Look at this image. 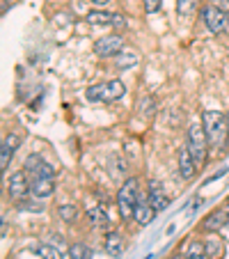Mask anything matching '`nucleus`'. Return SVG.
Returning <instances> with one entry per match:
<instances>
[{"label": "nucleus", "instance_id": "obj_1", "mask_svg": "<svg viewBox=\"0 0 229 259\" xmlns=\"http://www.w3.org/2000/svg\"><path fill=\"white\" fill-rule=\"evenodd\" d=\"M202 124H204L206 138H209V149L220 154L227 147V138H229L227 115L220 113V110H204L202 113Z\"/></svg>", "mask_w": 229, "mask_h": 259}, {"label": "nucleus", "instance_id": "obj_2", "mask_svg": "<svg viewBox=\"0 0 229 259\" xmlns=\"http://www.w3.org/2000/svg\"><path fill=\"white\" fill-rule=\"evenodd\" d=\"M186 145H188L190 154H193V158H195L197 167L204 165L206 158H209V152H211V149H209V138H206V131H204V124L193 119V124L188 126Z\"/></svg>", "mask_w": 229, "mask_h": 259}, {"label": "nucleus", "instance_id": "obj_3", "mask_svg": "<svg viewBox=\"0 0 229 259\" xmlns=\"http://www.w3.org/2000/svg\"><path fill=\"white\" fill-rule=\"evenodd\" d=\"M138 200H140V186H138V179H126V184L119 188V195H117L119 213H122L124 220L133 218V211H135Z\"/></svg>", "mask_w": 229, "mask_h": 259}, {"label": "nucleus", "instance_id": "obj_4", "mask_svg": "<svg viewBox=\"0 0 229 259\" xmlns=\"http://www.w3.org/2000/svg\"><path fill=\"white\" fill-rule=\"evenodd\" d=\"M202 21L211 30V34H222L229 28V14L222 10H218L215 5H206L202 10Z\"/></svg>", "mask_w": 229, "mask_h": 259}, {"label": "nucleus", "instance_id": "obj_5", "mask_svg": "<svg viewBox=\"0 0 229 259\" xmlns=\"http://www.w3.org/2000/svg\"><path fill=\"white\" fill-rule=\"evenodd\" d=\"M122 49H124V37L117 32L106 34V37L94 41V53H97L99 58H112V55H117Z\"/></svg>", "mask_w": 229, "mask_h": 259}, {"label": "nucleus", "instance_id": "obj_6", "mask_svg": "<svg viewBox=\"0 0 229 259\" xmlns=\"http://www.w3.org/2000/svg\"><path fill=\"white\" fill-rule=\"evenodd\" d=\"M28 191H30L28 172H25V170L14 172V175L10 177V181H7V193H10V197L14 202H21L25 195H28Z\"/></svg>", "mask_w": 229, "mask_h": 259}, {"label": "nucleus", "instance_id": "obj_7", "mask_svg": "<svg viewBox=\"0 0 229 259\" xmlns=\"http://www.w3.org/2000/svg\"><path fill=\"white\" fill-rule=\"evenodd\" d=\"M147 200H149V204L154 206L158 213H161L163 209H167V204H170V197L165 195L161 181H149V195H147Z\"/></svg>", "mask_w": 229, "mask_h": 259}, {"label": "nucleus", "instance_id": "obj_8", "mask_svg": "<svg viewBox=\"0 0 229 259\" xmlns=\"http://www.w3.org/2000/svg\"><path fill=\"white\" fill-rule=\"evenodd\" d=\"M53 191H55V177H39V179L30 181V193H32L34 197H39V200L51 197Z\"/></svg>", "mask_w": 229, "mask_h": 259}, {"label": "nucleus", "instance_id": "obj_9", "mask_svg": "<svg viewBox=\"0 0 229 259\" xmlns=\"http://www.w3.org/2000/svg\"><path fill=\"white\" fill-rule=\"evenodd\" d=\"M179 172L184 179H193V177L197 175V163H195V158H193V154H190L188 145H184L179 149Z\"/></svg>", "mask_w": 229, "mask_h": 259}, {"label": "nucleus", "instance_id": "obj_10", "mask_svg": "<svg viewBox=\"0 0 229 259\" xmlns=\"http://www.w3.org/2000/svg\"><path fill=\"white\" fill-rule=\"evenodd\" d=\"M227 223H229V211L227 209H215L204 218L202 230L204 232H218V230H222Z\"/></svg>", "mask_w": 229, "mask_h": 259}, {"label": "nucleus", "instance_id": "obj_11", "mask_svg": "<svg viewBox=\"0 0 229 259\" xmlns=\"http://www.w3.org/2000/svg\"><path fill=\"white\" fill-rule=\"evenodd\" d=\"M156 213L158 211L149 204V200L140 195V200H138V204H135V211H133V218H135L140 225H149L151 220L156 218Z\"/></svg>", "mask_w": 229, "mask_h": 259}, {"label": "nucleus", "instance_id": "obj_12", "mask_svg": "<svg viewBox=\"0 0 229 259\" xmlns=\"http://www.w3.org/2000/svg\"><path fill=\"white\" fill-rule=\"evenodd\" d=\"M19 145H21V138L16 136V133H12V136H7L5 140H3V152H0V167H3V170H7V165H10L14 152L19 149Z\"/></svg>", "mask_w": 229, "mask_h": 259}, {"label": "nucleus", "instance_id": "obj_13", "mask_svg": "<svg viewBox=\"0 0 229 259\" xmlns=\"http://www.w3.org/2000/svg\"><path fill=\"white\" fill-rule=\"evenodd\" d=\"M126 88H124L122 80H108L103 83V101H117V99L124 97Z\"/></svg>", "mask_w": 229, "mask_h": 259}, {"label": "nucleus", "instance_id": "obj_14", "mask_svg": "<svg viewBox=\"0 0 229 259\" xmlns=\"http://www.w3.org/2000/svg\"><path fill=\"white\" fill-rule=\"evenodd\" d=\"M204 248H206V254H209L211 259H222L224 257V243L220 236H215L213 232H211V236L204 241Z\"/></svg>", "mask_w": 229, "mask_h": 259}, {"label": "nucleus", "instance_id": "obj_15", "mask_svg": "<svg viewBox=\"0 0 229 259\" xmlns=\"http://www.w3.org/2000/svg\"><path fill=\"white\" fill-rule=\"evenodd\" d=\"M106 252L115 259L124 252V239L117 234V232H110V234L106 236Z\"/></svg>", "mask_w": 229, "mask_h": 259}, {"label": "nucleus", "instance_id": "obj_16", "mask_svg": "<svg viewBox=\"0 0 229 259\" xmlns=\"http://www.w3.org/2000/svg\"><path fill=\"white\" fill-rule=\"evenodd\" d=\"M184 259H211V257L206 254V248L202 241H188V245L184 250Z\"/></svg>", "mask_w": 229, "mask_h": 259}, {"label": "nucleus", "instance_id": "obj_17", "mask_svg": "<svg viewBox=\"0 0 229 259\" xmlns=\"http://www.w3.org/2000/svg\"><path fill=\"white\" fill-rule=\"evenodd\" d=\"M200 7V0H176V14L181 19H193Z\"/></svg>", "mask_w": 229, "mask_h": 259}, {"label": "nucleus", "instance_id": "obj_18", "mask_svg": "<svg viewBox=\"0 0 229 259\" xmlns=\"http://www.w3.org/2000/svg\"><path fill=\"white\" fill-rule=\"evenodd\" d=\"M112 16H115V14H110V12L94 10V12H89V14L85 16V21H87L89 25H110L112 23Z\"/></svg>", "mask_w": 229, "mask_h": 259}, {"label": "nucleus", "instance_id": "obj_19", "mask_svg": "<svg viewBox=\"0 0 229 259\" xmlns=\"http://www.w3.org/2000/svg\"><path fill=\"white\" fill-rule=\"evenodd\" d=\"M44 165V158L39 156V154H32V156H28L25 158V163H23V170L28 172V177L30 179H32L34 175H37V172H39V167Z\"/></svg>", "mask_w": 229, "mask_h": 259}, {"label": "nucleus", "instance_id": "obj_20", "mask_svg": "<svg viewBox=\"0 0 229 259\" xmlns=\"http://www.w3.org/2000/svg\"><path fill=\"white\" fill-rule=\"evenodd\" d=\"M69 259H92V252H89V248L85 243H73L69 245Z\"/></svg>", "mask_w": 229, "mask_h": 259}, {"label": "nucleus", "instance_id": "obj_21", "mask_svg": "<svg viewBox=\"0 0 229 259\" xmlns=\"http://www.w3.org/2000/svg\"><path fill=\"white\" fill-rule=\"evenodd\" d=\"M58 215L64 220V223H73L76 215H78V209H76L73 204H60L58 206Z\"/></svg>", "mask_w": 229, "mask_h": 259}, {"label": "nucleus", "instance_id": "obj_22", "mask_svg": "<svg viewBox=\"0 0 229 259\" xmlns=\"http://www.w3.org/2000/svg\"><path fill=\"white\" fill-rule=\"evenodd\" d=\"M89 220H92L97 227H106L108 225V215H106V211L101 209V206H94V209H89Z\"/></svg>", "mask_w": 229, "mask_h": 259}, {"label": "nucleus", "instance_id": "obj_23", "mask_svg": "<svg viewBox=\"0 0 229 259\" xmlns=\"http://www.w3.org/2000/svg\"><path fill=\"white\" fill-rule=\"evenodd\" d=\"M37 254H39V259H58V250H55L51 243L37 245Z\"/></svg>", "mask_w": 229, "mask_h": 259}, {"label": "nucleus", "instance_id": "obj_24", "mask_svg": "<svg viewBox=\"0 0 229 259\" xmlns=\"http://www.w3.org/2000/svg\"><path fill=\"white\" fill-rule=\"evenodd\" d=\"M85 97H87V101H103V83H101V85H92V88H87Z\"/></svg>", "mask_w": 229, "mask_h": 259}, {"label": "nucleus", "instance_id": "obj_25", "mask_svg": "<svg viewBox=\"0 0 229 259\" xmlns=\"http://www.w3.org/2000/svg\"><path fill=\"white\" fill-rule=\"evenodd\" d=\"M142 5H145L147 14H156L161 10V0H142Z\"/></svg>", "mask_w": 229, "mask_h": 259}, {"label": "nucleus", "instance_id": "obj_26", "mask_svg": "<svg viewBox=\"0 0 229 259\" xmlns=\"http://www.w3.org/2000/svg\"><path fill=\"white\" fill-rule=\"evenodd\" d=\"M110 25L115 30H124V28H126V19H124L122 14H115V16H112V23Z\"/></svg>", "mask_w": 229, "mask_h": 259}, {"label": "nucleus", "instance_id": "obj_27", "mask_svg": "<svg viewBox=\"0 0 229 259\" xmlns=\"http://www.w3.org/2000/svg\"><path fill=\"white\" fill-rule=\"evenodd\" d=\"M211 5H215L218 10H222L229 14V0H211Z\"/></svg>", "mask_w": 229, "mask_h": 259}, {"label": "nucleus", "instance_id": "obj_28", "mask_svg": "<svg viewBox=\"0 0 229 259\" xmlns=\"http://www.w3.org/2000/svg\"><path fill=\"white\" fill-rule=\"evenodd\" d=\"M92 3H94V5H106L108 0H92Z\"/></svg>", "mask_w": 229, "mask_h": 259}, {"label": "nucleus", "instance_id": "obj_29", "mask_svg": "<svg viewBox=\"0 0 229 259\" xmlns=\"http://www.w3.org/2000/svg\"><path fill=\"white\" fill-rule=\"evenodd\" d=\"M170 259H184V254H172Z\"/></svg>", "mask_w": 229, "mask_h": 259}]
</instances>
